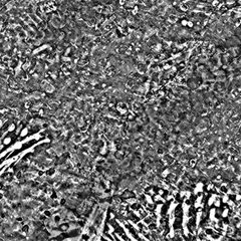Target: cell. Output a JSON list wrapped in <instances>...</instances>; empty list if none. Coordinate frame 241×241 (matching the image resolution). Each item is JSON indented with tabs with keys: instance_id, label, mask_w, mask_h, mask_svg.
Listing matches in <instances>:
<instances>
[{
	"instance_id": "1",
	"label": "cell",
	"mask_w": 241,
	"mask_h": 241,
	"mask_svg": "<svg viewBox=\"0 0 241 241\" xmlns=\"http://www.w3.org/2000/svg\"><path fill=\"white\" fill-rule=\"evenodd\" d=\"M68 228H69L68 223H63V224H61V225L58 227V229H59L60 231H66V230H68Z\"/></svg>"
},
{
	"instance_id": "2",
	"label": "cell",
	"mask_w": 241,
	"mask_h": 241,
	"mask_svg": "<svg viewBox=\"0 0 241 241\" xmlns=\"http://www.w3.org/2000/svg\"><path fill=\"white\" fill-rule=\"evenodd\" d=\"M60 220H61V216H59V215H55V216L53 217V221L55 222V223L60 222Z\"/></svg>"
}]
</instances>
